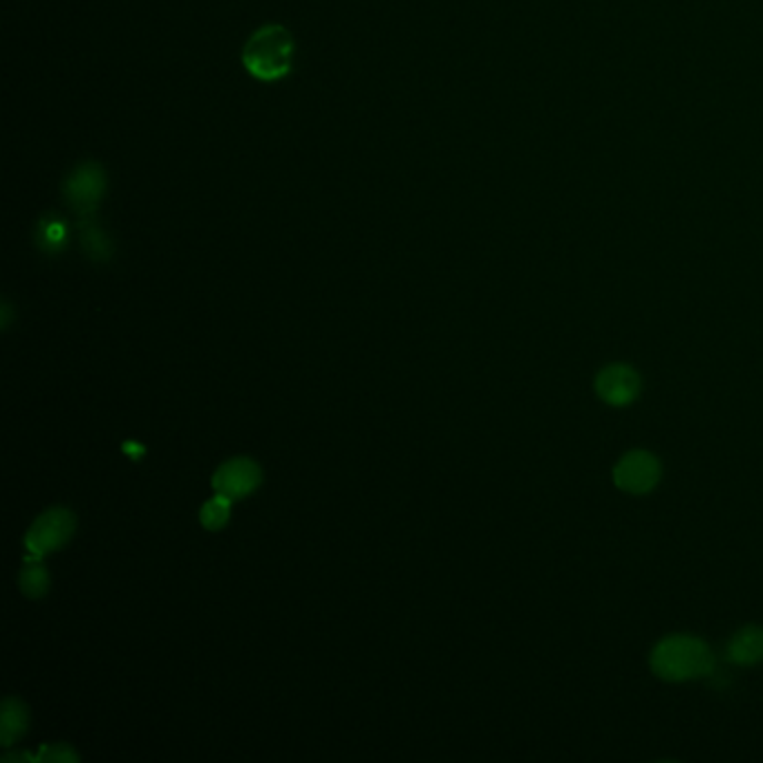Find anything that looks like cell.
I'll return each mask as SVG.
<instances>
[{"label": "cell", "instance_id": "obj_1", "mask_svg": "<svg viewBox=\"0 0 763 763\" xmlns=\"http://www.w3.org/2000/svg\"><path fill=\"white\" fill-rule=\"evenodd\" d=\"M650 665L659 679L683 683L712 674L714 656L701 639L670 636L654 647Z\"/></svg>", "mask_w": 763, "mask_h": 763}, {"label": "cell", "instance_id": "obj_2", "mask_svg": "<svg viewBox=\"0 0 763 763\" xmlns=\"http://www.w3.org/2000/svg\"><path fill=\"white\" fill-rule=\"evenodd\" d=\"M293 39L282 26H264L251 34L242 50L247 72L258 81H280L293 66Z\"/></svg>", "mask_w": 763, "mask_h": 763}, {"label": "cell", "instance_id": "obj_3", "mask_svg": "<svg viewBox=\"0 0 763 763\" xmlns=\"http://www.w3.org/2000/svg\"><path fill=\"white\" fill-rule=\"evenodd\" d=\"M77 531V518L70 509L54 506L48 509L43 515L37 518V522L30 526L26 535V546L32 555H43L50 551L63 549Z\"/></svg>", "mask_w": 763, "mask_h": 763}, {"label": "cell", "instance_id": "obj_4", "mask_svg": "<svg viewBox=\"0 0 763 763\" xmlns=\"http://www.w3.org/2000/svg\"><path fill=\"white\" fill-rule=\"evenodd\" d=\"M106 171L97 162H83L79 164L70 178L66 180L63 193L68 204L81 215L92 218L97 207L101 204V198L106 193Z\"/></svg>", "mask_w": 763, "mask_h": 763}, {"label": "cell", "instance_id": "obj_5", "mask_svg": "<svg viewBox=\"0 0 763 763\" xmlns=\"http://www.w3.org/2000/svg\"><path fill=\"white\" fill-rule=\"evenodd\" d=\"M661 480V464L647 450H632L614 469V482L621 491L632 495L650 493Z\"/></svg>", "mask_w": 763, "mask_h": 763}, {"label": "cell", "instance_id": "obj_6", "mask_svg": "<svg viewBox=\"0 0 763 763\" xmlns=\"http://www.w3.org/2000/svg\"><path fill=\"white\" fill-rule=\"evenodd\" d=\"M262 484V469L249 456H235L222 464L213 475V489L231 502L251 495Z\"/></svg>", "mask_w": 763, "mask_h": 763}, {"label": "cell", "instance_id": "obj_7", "mask_svg": "<svg viewBox=\"0 0 763 763\" xmlns=\"http://www.w3.org/2000/svg\"><path fill=\"white\" fill-rule=\"evenodd\" d=\"M595 392L609 405H616V408L630 405L632 401H636L641 392V377L630 365H623V363L609 365L598 374Z\"/></svg>", "mask_w": 763, "mask_h": 763}, {"label": "cell", "instance_id": "obj_8", "mask_svg": "<svg viewBox=\"0 0 763 763\" xmlns=\"http://www.w3.org/2000/svg\"><path fill=\"white\" fill-rule=\"evenodd\" d=\"M727 659L736 665H756L763 661V630L745 628L736 632L727 645Z\"/></svg>", "mask_w": 763, "mask_h": 763}, {"label": "cell", "instance_id": "obj_9", "mask_svg": "<svg viewBox=\"0 0 763 763\" xmlns=\"http://www.w3.org/2000/svg\"><path fill=\"white\" fill-rule=\"evenodd\" d=\"M30 725V712L23 701L6 699L3 710H0V743L12 747L19 739L26 736Z\"/></svg>", "mask_w": 763, "mask_h": 763}, {"label": "cell", "instance_id": "obj_10", "mask_svg": "<svg viewBox=\"0 0 763 763\" xmlns=\"http://www.w3.org/2000/svg\"><path fill=\"white\" fill-rule=\"evenodd\" d=\"M94 218V215H92ZM92 218H83L81 222V244H83V251L97 260V262H106L112 258V240L106 235V231L92 220Z\"/></svg>", "mask_w": 763, "mask_h": 763}, {"label": "cell", "instance_id": "obj_11", "mask_svg": "<svg viewBox=\"0 0 763 763\" xmlns=\"http://www.w3.org/2000/svg\"><path fill=\"white\" fill-rule=\"evenodd\" d=\"M19 584H21L23 593L30 598H43L50 591V573L41 564L39 555L30 553V558L26 560V566L19 575Z\"/></svg>", "mask_w": 763, "mask_h": 763}, {"label": "cell", "instance_id": "obj_12", "mask_svg": "<svg viewBox=\"0 0 763 763\" xmlns=\"http://www.w3.org/2000/svg\"><path fill=\"white\" fill-rule=\"evenodd\" d=\"M68 242V229L57 215H48L37 227V244L48 253H59Z\"/></svg>", "mask_w": 763, "mask_h": 763}, {"label": "cell", "instance_id": "obj_13", "mask_svg": "<svg viewBox=\"0 0 763 763\" xmlns=\"http://www.w3.org/2000/svg\"><path fill=\"white\" fill-rule=\"evenodd\" d=\"M229 518H231V500H227L224 495H215L200 511V520H202L204 529H209V531L224 529Z\"/></svg>", "mask_w": 763, "mask_h": 763}, {"label": "cell", "instance_id": "obj_14", "mask_svg": "<svg viewBox=\"0 0 763 763\" xmlns=\"http://www.w3.org/2000/svg\"><path fill=\"white\" fill-rule=\"evenodd\" d=\"M39 761H46V763H79V754L68 743H54V745H43L41 747Z\"/></svg>", "mask_w": 763, "mask_h": 763}, {"label": "cell", "instance_id": "obj_15", "mask_svg": "<svg viewBox=\"0 0 763 763\" xmlns=\"http://www.w3.org/2000/svg\"><path fill=\"white\" fill-rule=\"evenodd\" d=\"M14 761H30V763H37V761H39V754L12 752V754H6V756H3V763H14Z\"/></svg>", "mask_w": 763, "mask_h": 763}, {"label": "cell", "instance_id": "obj_16", "mask_svg": "<svg viewBox=\"0 0 763 763\" xmlns=\"http://www.w3.org/2000/svg\"><path fill=\"white\" fill-rule=\"evenodd\" d=\"M12 323V308H10V302H3V319H0V325H3V330H8Z\"/></svg>", "mask_w": 763, "mask_h": 763}, {"label": "cell", "instance_id": "obj_17", "mask_svg": "<svg viewBox=\"0 0 763 763\" xmlns=\"http://www.w3.org/2000/svg\"><path fill=\"white\" fill-rule=\"evenodd\" d=\"M123 450H126V452H132L134 456L143 452V448H139V445H134V443H126V445H123Z\"/></svg>", "mask_w": 763, "mask_h": 763}]
</instances>
